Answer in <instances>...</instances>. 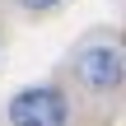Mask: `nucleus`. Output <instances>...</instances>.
<instances>
[{"mask_svg": "<svg viewBox=\"0 0 126 126\" xmlns=\"http://www.w3.org/2000/svg\"><path fill=\"white\" fill-rule=\"evenodd\" d=\"M9 126H65L70 122V103L56 84H28L9 98Z\"/></svg>", "mask_w": 126, "mask_h": 126, "instance_id": "obj_1", "label": "nucleus"}, {"mask_svg": "<svg viewBox=\"0 0 126 126\" xmlns=\"http://www.w3.org/2000/svg\"><path fill=\"white\" fill-rule=\"evenodd\" d=\"M75 75L89 94H117L122 89V75H126V61H122V47L117 42H94L75 56Z\"/></svg>", "mask_w": 126, "mask_h": 126, "instance_id": "obj_2", "label": "nucleus"}, {"mask_svg": "<svg viewBox=\"0 0 126 126\" xmlns=\"http://www.w3.org/2000/svg\"><path fill=\"white\" fill-rule=\"evenodd\" d=\"M14 5H23V9H33V14H42V9H51V5H61V0H14Z\"/></svg>", "mask_w": 126, "mask_h": 126, "instance_id": "obj_3", "label": "nucleus"}]
</instances>
